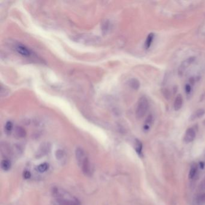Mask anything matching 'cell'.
I'll list each match as a JSON object with an SVG mask.
<instances>
[{"label": "cell", "mask_w": 205, "mask_h": 205, "mask_svg": "<svg viewBox=\"0 0 205 205\" xmlns=\"http://www.w3.org/2000/svg\"><path fill=\"white\" fill-rule=\"evenodd\" d=\"M198 202L199 203H205V193L201 194L198 198Z\"/></svg>", "instance_id": "cell-20"}, {"label": "cell", "mask_w": 205, "mask_h": 205, "mask_svg": "<svg viewBox=\"0 0 205 205\" xmlns=\"http://www.w3.org/2000/svg\"><path fill=\"white\" fill-rule=\"evenodd\" d=\"M183 98L181 94H178L176 96L174 102V109L175 111H179L182 107Z\"/></svg>", "instance_id": "cell-8"}, {"label": "cell", "mask_w": 205, "mask_h": 205, "mask_svg": "<svg viewBox=\"0 0 205 205\" xmlns=\"http://www.w3.org/2000/svg\"><path fill=\"white\" fill-rule=\"evenodd\" d=\"M196 137V131L193 128H189L186 130L184 142L188 143L192 142Z\"/></svg>", "instance_id": "cell-6"}, {"label": "cell", "mask_w": 205, "mask_h": 205, "mask_svg": "<svg viewBox=\"0 0 205 205\" xmlns=\"http://www.w3.org/2000/svg\"><path fill=\"white\" fill-rule=\"evenodd\" d=\"M12 128H13V123L11 121H7L5 126V131L8 132H11V131L12 130Z\"/></svg>", "instance_id": "cell-18"}, {"label": "cell", "mask_w": 205, "mask_h": 205, "mask_svg": "<svg viewBox=\"0 0 205 205\" xmlns=\"http://www.w3.org/2000/svg\"><path fill=\"white\" fill-rule=\"evenodd\" d=\"M81 167L83 173L86 176H91L92 174V167L88 158H86V159L81 162L80 165H79Z\"/></svg>", "instance_id": "cell-4"}, {"label": "cell", "mask_w": 205, "mask_h": 205, "mask_svg": "<svg viewBox=\"0 0 205 205\" xmlns=\"http://www.w3.org/2000/svg\"><path fill=\"white\" fill-rule=\"evenodd\" d=\"M197 172V167L196 164L193 165L189 172V175H188L189 179H193L194 176H196Z\"/></svg>", "instance_id": "cell-14"}, {"label": "cell", "mask_w": 205, "mask_h": 205, "mask_svg": "<svg viewBox=\"0 0 205 205\" xmlns=\"http://www.w3.org/2000/svg\"><path fill=\"white\" fill-rule=\"evenodd\" d=\"M75 156L78 165H80L81 162L86 159V158L87 157L84 150L80 147L77 148L75 150Z\"/></svg>", "instance_id": "cell-7"}, {"label": "cell", "mask_w": 205, "mask_h": 205, "mask_svg": "<svg viewBox=\"0 0 205 205\" xmlns=\"http://www.w3.org/2000/svg\"><path fill=\"white\" fill-rule=\"evenodd\" d=\"M196 57H190L188 59L185 60L180 65L179 69H178V73L179 76H182L185 72L187 70L188 67L191 66L195 61Z\"/></svg>", "instance_id": "cell-3"}, {"label": "cell", "mask_w": 205, "mask_h": 205, "mask_svg": "<svg viewBox=\"0 0 205 205\" xmlns=\"http://www.w3.org/2000/svg\"><path fill=\"white\" fill-rule=\"evenodd\" d=\"M31 177V173L29 172H28V171H26L24 173V177L26 179H28L30 178Z\"/></svg>", "instance_id": "cell-22"}, {"label": "cell", "mask_w": 205, "mask_h": 205, "mask_svg": "<svg viewBox=\"0 0 205 205\" xmlns=\"http://www.w3.org/2000/svg\"><path fill=\"white\" fill-rule=\"evenodd\" d=\"M1 169L4 171H8L11 167V163L8 159H4L1 163Z\"/></svg>", "instance_id": "cell-12"}, {"label": "cell", "mask_w": 205, "mask_h": 205, "mask_svg": "<svg viewBox=\"0 0 205 205\" xmlns=\"http://www.w3.org/2000/svg\"><path fill=\"white\" fill-rule=\"evenodd\" d=\"M49 169V165L47 163H43L37 166V170L40 173H43L46 172Z\"/></svg>", "instance_id": "cell-15"}, {"label": "cell", "mask_w": 205, "mask_h": 205, "mask_svg": "<svg viewBox=\"0 0 205 205\" xmlns=\"http://www.w3.org/2000/svg\"><path fill=\"white\" fill-rule=\"evenodd\" d=\"M204 125H205V120L204 121Z\"/></svg>", "instance_id": "cell-23"}, {"label": "cell", "mask_w": 205, "mask_h": 205, "mask_svg": "<svg viewBox=\"0 0 205 205\" xmlns=\"http://www.w3.org/2000/svg\"><path fill=\"white\" fill-rule=\"evenodd\" d=\"M129 86L134 90H138L140 88V83L139 81L135 78H132L129 81Z\"/></svg>", "instance_id": "cell-11"}, {"label": "cell", "mask_w": 205, "mask_h": 205, "mask_svg": "<svg viewBox=\"0 0 205 205\" xmlns=\"http://www.w3.org/2000/svg\"><path fill=\"white\" fill-rule=\"evenodd\" d=\"M15 49L18 53L19 54L25 56V57H29L31 55V51L29 50L26 46L23 45L22 44L18 43L15 46Z\"/></svg>", "instance_id": "cell-5"}, {"label": "cell", "mask_w": 205, "mask_h": 205, "mask_svg": "<svg viewBox=\"0 0 205 205\" xmlns=\"http://www.w3.org/2000/svg\"><path fill=\"white\" fill-rule=\"evenodd\" d=\"M185 90L186 93L187 94H190V93H191V87L190 85V84H186V85L185 86Z\"/></svg>", "instance_id": "cell-21"}, {"label": "cell", "mask_w": 205, "mask_h": 205, "mask_svg": "<svg viewBox=\"0 0 205 205\" xmlns=\"http://www.w3.org/2000/svg\"><path fill=\"white\" fill-rule=\"evenodd\" d=\"M135 149L137 151V152L140 155L142 153V144L141 142H140L138 140H135Z\"/></svg>", "instance_id": "cell-16"}, {"label": "cell", "mask_w": 205, "mask_h": 205, "mask_svg": "<svg viewBox=\"0 0 205 205\" xmlns=\"http://www.w3.org/2000/svg\"><path fill=\"white\" fill-rule=\"evenodd\" d=\"M154 37H155V34L153 32L150 33L147 36L146 39V41H145V48L146 50H148L150 47V46H151V45H152V42L153 41Z\"/></svg>", "instance_id": "cell-9"}, {"label": "cell", "mask_w": 205, "mask_h": 205, "mask_svg": "<svg viewBox=\"0 0 205 205\" xmlns=\"http://www.w3.org/2000/svg\"><path fill=\"white\" fill-rule=\"evenodd\" d=\"M16 134L19 138H23L26 137V132L25 129H24L22 127H17L16 129Z\"/></svg>", "instance_id": "cell-13"}, {"label": "cell", "mask_w": 205, "mask_h": 205, "mask_svg": "<svg viewBox=\"0 0 205 205\" xmlns=\"http://www.w3.org/2000/svg\"><path fill=\"white\" fill-rule=\"evenodd\" d=\"M205 113V110L203 109H199L197 110H196L191 116L190 119L191 120H194L197 118H199L200 117H202L204 114Z\"/></svg>", "instance_id": "cell-10"}, {"label": "cell", "mask_w": 205, "mask_h": 205, "mask_svg": "<svg viewBox=\"0 0 205 205\" xmlns=\"http://www.w3.org/2000/svg\"><path fill=\"white\" fill-rule=\"evenodd\" d=\"M56 158H57V159H60L63 158V157L64 156V152L61 150H59L56 152Z\"/></svg>", "instance_id": "cell-19"}, {"label": "cell", "mask_w": 205, "mask_h": 205, "mask_svg": "<svg viewBox=\"0 0 205 205\" xmlns=\"http://www.w3.org/2000/svg\"><path fill=\"white\" fill-rule=\"evenodd\" d=\"M153 118L152 115H149V116L147 117L146 120L145 125V126H144L145 129H146V130L149 129L150 125L152 124V121H153Z\"/></svg>", "instance_id": "cell-17"}, {"label": "cell", "mask_w": 205, "mask_h": 205, "mask_svg": "<svg viewBox=\"0 0 205 205\" xmlns=\"http://www.w3.org/2000/svg\"><path fill=\"white\" fill-rule=\"evenodd\" d=\"M149 101L145 96H142L137 103L136 108V116L138 118H141L144 117L146 114L149 109Z\"/></svg>", "instance_id": "cell-2"}, {"label": "cell", "mask_w": 205, "mask_h": 205, "mask_svg": "<svg viewBox=\"0 0 205 205\" xmlns=\"http://www.w3.org/2000/svg\"><path fill=\"white\" fill-rule=\"evenodd\" d=\"M53 194L59 205H81L80 202L76 197L63 189L53 188Z\"/></svg>", "instance_id": "cell-1"}]
</instances>
